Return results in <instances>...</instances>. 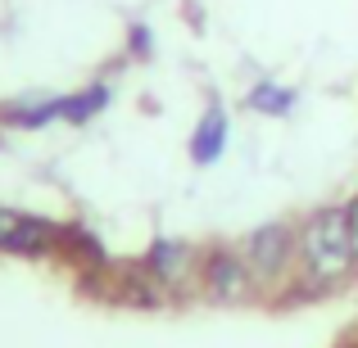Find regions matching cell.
I'll use <instances>...</instances> for the list:
<instances>
[{
	"mask_svg": "<svg viewBox=\"0 0 358 348\" xmlns=\"http://www.w3.org/2000/svg\"><path fill=\"white\" fill-rule=\"evenodd\" d=\"M354 249L350 231H345V209H317L313 218L299 227V271H304L308 289H331L350 276Z\"/></svg>",
	"mask_w": 358,
	"mask_h": 348,
	"instance_id": "obj_1",
	"label": "cell"
},
{
	"mask_svg": "<svg viewBox=\"0 0 358 348\" xmlns=\"http://www.w3.org/2000/svg\"><path fill=\"white\" fill-rule=\"evenodd\" d=\"M241 253L254 271V285H277L290 271V258L299 253V227H290V222H268V227L245 235Z\"/></svg>",
	"mask_w": 358,
	"mask_h": 348,
	"instance_id": "obj_2",
	"label": "cell"
},
{
	"mask_svg": "<svg viewBox=\"0 0 358 348\" xmlns=\"http://www.w3.org/2000/svg\"><path fill=\"white\" fill-rule=\"evenodd\" d=\"M200 280H204V294L218 298V303H241L254 289V271L241 249H209L200 258Z\"/></svg>",
	"mask_w": 358,
	"mask_h": 348,
	"instance_id": "obj_3",
	"label": "cell"
},
{
	"mask_svg": "<svg viewBox=\"0 0 358 348\" xmlns=\"http://www.w3.org/2000/svg\"><path fill=\"white\" fill-rule=\"evenodd\" d=\"M59 231L45 218H27V213H9L0 209V249L18 253V258H45V253H59Z\"/></svg>",
	"mask_w": 358,
	"mask_h": 348,
	"instance_id": "obj_4",
	"label": "cell"
},
{
	"mask_svg": "<svg viewBox=\"0 0 358 348\" xmlns=\"http://www.w3.org/2000/svg\"><path fill=\"white\" fill-rule=\"evenodd\" d=\"M141 267H145V276L159 280L164 289L168 285H182V280L191 276V267H195V249H191V244H182V240H155Z\"/></svg>",
	"mask_w": 358,
	"mask_h": 348,
	"instance_id": "obj_5",
	"label": "cell"
},
{
	"mask_svg": "<svg viewBox=\"0 0 358 348\" xmlns=\"http://www.w3.org/2000/svg\"><path fill=\"white\" fill-rule=\"evenodd\" d=\"M227 136H231V122H227V109L222 105H209L204 109V118L195 122V136H191V158L200 167L218 163L222 149H227Z\"/></svg>",
	"mask_w": 358,
	"mask_h": 348,
	"instance_id": "obj_6",
	"label": "cell"
},
{
	"mask_svg": "<svg viewBox=\"0 0 358 348\" xmlns=\"http://www.w3.org/2000/svg\"><path fill=\"white\" fill-rule=\"evenodd\" d=\"M0 122L18 131H36L50 127V122H64V96H41V100H14V105H0Z\"/></svg>",
	"mask_w": 358,
	"mask_h": 348,
	"instance_id": "obj_7",
	"label": "cell"
},
{
	"mask_svg": "<svg viewBox=\"0 0 358 348\" xmlns=\"http://www.w3.org/2000/svg\"><path fill=\"white\" fill-rule=\"evenodd\" d=\"M59 253L73 262V267H82V271H109L105 244H100V235L87 231V227H64L59 231Z\"/></svg>",
	"mask_w": 358,
	"mask_h": 348,
	"instance_id": "obj_8",
	"label": "cell"
},
{
	"mask_svg": "<svg viewBox=\"0 0 358 348\" xmlns=\"http://www.w3.org/2000/svg\"><path fill=\"white\" fill-rule=\"evenodd\" d=\"M109 100H114V86H109V82H91V86H82V91H73V96H64V122L82 127V122H91V118L105 114Z\"/></svg>",
	"mask_w": 358,
	"mask_h": 348,
	"instance_id": "obj_9",
	"label": "cell"
},
{
	"mask_svg": "<svg viewBox=\"0 0 358 348\" xmlns=\"http://www.w3.org/2000/svg\"><path fill=\"white\" fill-rule=\"evenodd\" d=\"M245 105L254 109V114H268V118H286L290 109H295V91L290 86H277V82H259V86L245 96Z\"/></svg>",
	"mask_w": 358,
	"mask_h": 348,
	"instance_id": "obj_10",
	"label": "cell"
},
{
	"mask_svg": "<svg viewBox=\"0 0 358 348\" xmlns=\"http://www.w3.org/2000/svg\"><path fill=\"white\" fill-rule=\"evenodd\" d=\"M127 45H131V54H136V59H150V54H155V36H150V27L145 23H131Z\"/></svg>",
	"mask_w": 358,
	"mask_h": 348,
	"instance_id": "obj_11",
	"label": "cell"
},
{
	"mask_svg": "<svg viewBox=\"0 0 358 348\" xmlns=\"http://www.w3.org/2000/svg\"><path fill=\"white\" fill-rule=\"evenodd\" d=\"M345 231H350V249H354V262H358V195L345 204Z\"/></svg>",
	"mask_w": 358,
	"mask_h": 348,
	"instance_id": "obj_12",
	"label": "cell"
}]
</instances>
